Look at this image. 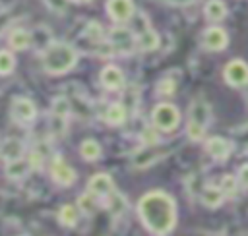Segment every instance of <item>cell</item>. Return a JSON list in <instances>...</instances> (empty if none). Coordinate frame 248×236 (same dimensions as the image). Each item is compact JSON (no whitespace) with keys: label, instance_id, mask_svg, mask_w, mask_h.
I'll return each mask as SVG.
<instances>
[{"label":"cell","instance_id":"6da1fadb","mask_svg":"<svg viewBox=\"0 0 248 236\" xmlns=\"http://www.w3.org/2000/svg\"><path fill=\"white\" fill-rule=\"evenodd\" d=\"M136 217L151 236H169L178 224V203L161 188L147 190L136 203Z\"/></svg>","mask_w":248,"mask_h":236},{"label":"cell","instance_id":"7a4b0ae2","mask_svg":"<svg viewBox=\"0 0 248 236\" xmlns=\"http://www.w3.org/2000/svg\"><path fill=\"white\" fill-rule=\"evenodd\" d=\"M79 54L70 43H50L43 52V70L48 75H64L78 66Z\"/></svg>","mask_w":248,"mask_h":236},{"label":"cell","instance_id":"3957f363","mask_svg":"<svg viewBox=\"0 0 248 236\" xmlns=\"http://www.w3.org/2000/svg\"><path fill=\"white\" fill-rule=\"evenodd\" d=\"M182 114L176 104L172 103H157L151 110V126H155L161 133H170L180 126Z\"/></svg>","mask_w":248,"mask_h":236},{"label":"cell","instance_id":"277c9868","mask_svg":"<svg viewBox=\"0 0 248 236\" xmlns=\"http://www.w3.org/2000/svg\"><path fill=\"white\" fill-rule=\"evenodd\" d=\"M46 170H48V178L50 182L56 186V188H72L76 182H78V170L62 157V155H52L48 164H46Z\"/></svg>","mask_w":248,"mask_h":236},{"label":"cell","instance_id":"5b68a950","mask_svg":"<svg viewBox=\"0 0 248 236\" xmlns=\"http://www.w3.org/2000/svg\"><path fill=\"white\" fill-rule=\"evenodd\" d=\"M39 116V110H37V104L35 101H31L29 97H23V95H17L10 101V118L16 126L19 128H29L35 124Z\"/></svg>","mask_w":248,"mask_h":236},{"label":"cell","instance_id":"8992f818","mask_svg":"<svg viewBox=\"0 0 248 236\" xmlns=\"http://www.w3.org/2000/svg\"><path fill=\"white\" fill-rule=\"evenodd\" d=\"M108 43L112 44V48L120 54H130L134 50H138V39L136 33L124 25H114L108 31Z\"/></svg>","mask_w":248,"mask_h":236},{"label":"cell","instance_id":"52a82bcc","mask_svg":"<svg viewBox=\"0 0 248 236\" xmlns=\"http://www.w3.org/2000/svg\"><path fill=\"white\" fill-rule=\"evenodd\" d=\"M223 79L231 87H246L248 85V64L240 58H232L225 68H223Z\"/></svg>","mask_w":248,"mask_h":236},{"label":"cell","instance_id":"ba28073f","mask_svg":"<svg viewBox=\"0 0 248 236\" xmlns=\"http://www.w3.org/2000/svg\"><path fill=\"white\" fill-rule=\"evenodd\" d=\"M85 190L101 201L103 197H107L110 192L116 190V184H114V178H112L108 172H95V174H91V176L87 178Z\"/></svg>","mask_w":248,"mask_h":236},{"label":"cell","instance_id":"9c48e42d","mask_svg":"<svg viewBox=\"0 0 248 236\" xmlns=\"http://www.w3.org/2000/svg\"><path fill=\"white\" fill-rule=\"evenodd\" d=\"M203 147H205V153L213 161H217V162L229 161V157L232 153V141H229V139H225L221 135H209V137H205Z\"/></svg>","mask_w":248,"mask_h":236},{"label":"cell","instance_id":"30bf717a","mask_svg":"<svg viewBox=\"0 0 248 236\" xmlns=\"http://www.w3.org/2000/svg\"><path fill=\"white\" fill-rule=\"evenodd\" d=\"M99 81L107 91H120L126 85V75L116 64H107L99 72Z\"/></svg>","mask_w":248,"mask_h":236},{"label":"cell","instance_id":"8fae6325","mask_svg":"<svg viewBox=\"0 0 248 236\" xmlns=\"http://www.w3.org/2000/svg\"><path fill=\"white\" fill-rule=\"evenodd\" d=\"M29 153V147L23 139L19 137H4L2 143H0V157H2V162H8V161H16V159H23L27 157Z\"/></svg>","mask_w":248,"mask_h":236},{"label":"cell","instance_id":"7c38bea8","mask_svg":"<svg viewBox=\"0 0 248 236\" xmlns=\"http://www.w3.org/2000/svg\"><path fill=\"white\" fill-rule=\"evenodd\" d=\"M202 44L205 50L211 52H221L229 44V35L223 27H207L202 35Z\"/></svg>","mask_w":248,"mask_h":236},{"label":"cell","instance_id":"4fadbf2b","mask_svg":"<svg viewBox=\"0 0 248 236\" xmlns=\"http://www.w3.org/2000/svg\"><path fill=\"white\" fill-rule=\"evenodd\" d=\"M101 209H105L112 219H120L128 211V197L122 192L114 190L107 197L101 199Z\"/></svg>","mask_w":248,"mask_h":236},{"label":"cell","instance_id":"5bb4252c","mask_svg":"<svg viewBox=\"0 0 248 236\" xmlns=\"http://www.w3.org/2000/svg\"><path fill=\"white\" fill-rule=\"evenodd\" d=\"M134 2L132 0H107V14L116 23H126L134 17Z\"/></svg>","mask_w":248,"mask_h":236},{"label":"cell","instance_id":"9a60e30c","mask_svg":"<svg viewBox=\"0 0 248 236\" xmlns=\"http://www.w3.org/2000/svg\"><path fill=\"white\" fill-rule=\"evenodd\" d=\"M31 172L33 170H31V164H29L27 157L4 162V178L10 180V182H23Z\"/></svg>","mask_w":248,"mask_h":236},{"label":"cell","instance_id":"2e32d148","mask_svg":"<svg viewBox=\"0 0 248 236\" xmlns=\"http://www.w3.org/2000/svg\"><path fill=\"white\" fill-rule=\"evenodd\" d=\"M79 219H81V213H79V209H78L76 203H62L56 209V222L62 228L74 230L79 224Z\"/></svg>","mask_w":248,"mask_h":236},{"label":"cell","instance_id":"e0dca14e","mask_svg":"<svg viewBox=\"0 0 248 236\" xmlns=\"http://www.w3.org/2000/svg\"><path fill=\"white\" fill-rule=\"evenodd\" d=\"M225 199H227V195L223 193L219 184H205L200 192V201L207 209H219L225 203Z\"/></svg>","mask_w":248,"mask_h":236},{"label":"cell","instance_id":"ac0fdd59","mask_svg":"<svg viewBox=\"0 0 248 236\" xmlns=\"http://www.w3.org/2000/svg\"><path fill=\"white\" fill-rule=\"evenodd\" d=\"M78 153L85 162H99L103 159V145L95 137H85L79 141Z\"/></svg>","mask_w":248,"mask_h":236},{"label":"cell","instance_id":"d6986e66","mask_svg":"<svg viewBox=\"0 0 248 236\" xmlns=\"http://www.w3.org/2000/svg\"><path fill=\"white\" fill-rule=\"evenodd\" d=\"M126 118H128V108H126L124 103H118V101H116V103H110V104L105 108V114H103L105 124L110 126V128L122 126V124L126 122Z\"/></svg>","mask_w":248,"mask_h":236},{"label":"cell","instance_id":"ffe728a7","mask_svg":"<svg viewBox=\"0 0 248 236\" xmlns=\"http://www.w3.org/2000/svg\"><path fill=\"white\" fill-rule=\"evenodd\" d=\"M31 44H33V35H31L27 29L17 27V29L10 31V35H8V46H10L14 52H23V50H27Z\"/></svg>","mask_w":248,"mask_h":236},{"label":"cell","instance_id":"44dd1931","mask_svg":"<svg viewBox=\"0 0 248 236\" xmlns=\"http://www.w3.org/2000/svg\"><path fill=\"white\" fill-rule=\"evenodd\" d=\"M209 118H211V108H209V104H207L205 101H202V99L192 101L190 110H188V120H194V122H198V124L207 126V124H209Z\"/></svg>","mask_w":248,"mask_h":236},{"label":"cell","instance_id":"7402d4cb","mask_svg":"<svg viewBox=\"0 0 248 236\" xmlns=\"http://www.w3.org/2000/svg\"><path fill=\"white\" fill-rule=\"evenodd\" d=\"M136 39H138V50H143V52H151L159 46V35L147 25L143 29H140L136 33Z\"/></svg>","mask_w":248,"mask_h":236},{"label":"cell","instance_id":"603a6c76","mask_svg":"<svg viewBox=\"0 0 248 236\" xmlns=\"http://www.w3.org/2000/svg\"><path fill=\"white\" fill-rule=\"evenodd\" d=\"M76 205L83 217H93L97 213V209H101V201L95 195H91L87 190L76 197Z\"/></svg>","mask_w":248,"mask_h":236},{"label":"cell","instance_id":"cb8c5ba5","mask_svg":"<svg viewBox=\"0 0 248 236\" xmlns=\"http://www.w3.org/2000/svg\"><path fill=\"white\" fill-rule=\"evenodd\" d=\"M17 62L12 48H0V77H8L14 74Z\"/></svg>","mask_w":248,"mask_h":236},{"label":"cell","instance_id":"d4e9b609","mask_svg":"<svg viewBox=\"0 0 248 236\" xmlns=\"http://www.w3.org/2000/svg\"><path fill=\"white\" fill-rule=\"evenodd\" d=\"M203 14L209 21H221L227 15V6L223 4V0H209L203 8Z\"/></svg>","mask_w":248,"mask_h":236},{"label":"cell","instance_id":"484cf974","mask_svg":"<svg viewBox=\"0 0 248 236\" xmlns=\"http://www.w3.org/2000/svg\"><path fill=\"white\" fill-rule=\"evenodd\" d=\"M83 37L87 41H91L93 44H101L105 41V31H103V25L99 21H89L83 29Z\"/></svg>","mask_w":248,"mask_h":236},{"label":"cell","instance_id":"4316f807","mask_svg":"<svg viewBox=\"0 0 248 236\" xmlns=\"http://www.w3.org/2000/svg\"><path fill=\"white\" fill-rule=\"evenodd\" d=\"M50 114L70 118V114H72V103L68 101V97H62V95L54 97L52 103H50Z\"/></svg>","mask_w":248,"mask_h":236},{"label":"cell","instance_id":"83f0119b","mask_svg":"<svg viewBox=\"0 0 248 236\" xmlns=\"http://www.w3.org/2000/svg\"><path fill=\"white\" fill-rule=\"evenodd\" d=\"M219 186H221L223 193L227 195V199H229V197H232V195L238 192V188H240L236 174H231V172H225V174L219 178Z\"/></svg>","mask_w":248,"mask_h":236},{"label":"cell","instance_id":"f1b7e54d","mask_svg":"<svg viewBox=\"0 0 248 236\" xmlns=\"http://www.w3.org/2000/svg\"><path fill=\"white\" fill-rule=\"evenodd\" d=\"M205 130H207V126H203V124H198L194 120L186 122V137L190 141H194V143L205 141Z\"/></svg>","mask_w":248,"mask_h":236},{"label":"cell","instance_id":"f546056e","mask_svg":"<svg viewBox=\"0 0 248 236\" xmlns=\"http://www.w3.org/2000/svg\"><path fill=\"white\" fill-rule=\"evenodd\" d=\"M68 130V118L64 116H56V114H50L48 118V132L52 137H62Z\"/></svg>","mask_w":248,"mask_h":236},{"label":"cell","instance_id":"4dcf8cb0","mask_svg":"<svg viewBox=\"0 0 248 236\" xmlns=\"http://www.w3.org/2000/svg\"><path fill=\"white\" fill-rule=\"evenodd\" d=\"M174 89H176V81L170 77H163L155 87L159 97H170V95H174Z\"/></svg>","mask_w":248,"mask_h":236},{"label":"cell","instance_id":"1f68e13d","mask_svg":"<svg viewBox=\"0 0 248 236\" xmlns=\"http://www.w3.org/2000/svg\"><path fill=\"white\" fill-rule=\"evenodd\" d=\"M236 178H238L240 188H246V190H248V162H244V164L238 166V170H236Z\"/></svg>","mask_w":248,"mask_h":236},{"label":"cell","instance_id":"d6a6232c","mask_svg":"<svg viewBox=\"0 0 248 236\" xmlns=\"http://www.w3.org/2000/svg\"><path fill=\"white\" fill-rule=\"evenodd\" d=\"M74 2H79V4H87V2H91V0H74Z\"/></svg>","mask_w":248,"mask_h":236},{"label":"cell","instance_id":"836d02e7","mask_svg":"<svg viewBox=\"0 0 248 236\" xmlns=\"http://www.w3.org/2000/svg\"><path fill=\"white\" fill-rule=\"evenodd\" d=\"M17 236H29V234H17Z\"/></svg>","mask_w":248,"mask_h":236},{"label":"cell","instance_id":"e575fe53","mask_svg":"<svg viewBox=\"0 0 248 236\" xmlns=\"http://www.w3.org/2000/svg\"><path fill=\"white\" fill-rule=\"evenodd\" d=\"M0 143H2V141H0ZM0 159H2V157H0Z\"/></svg>","mask_w":248,"mask_h":236}]
</instances>
